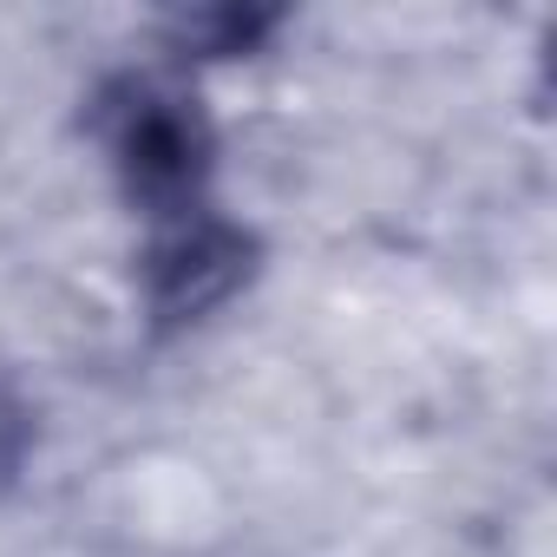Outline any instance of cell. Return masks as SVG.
I'll return each instance as SVG.
<instances>
[{
	"label": "cell",
	"instance_id": "1",
	"mask_svg": "<svg viewBox=\"0 0 557 557\" xmlns=\"http://www.w3.org/2000/svg\"><path fill=\"white\" fill-rule=\"evenodd\" d=\"M112 164L125 171L132 197L164 223L184 210H203V164H210V138L197 125V112L184 106V92L171 86H119L112 99V125H106Z\"/></svg>",
	"mask_w": 557,
	"mask_h": 557
},
{
	"label": "cell",
	"instance_id": "3",
	"mask_svg": "<svg viewBox=\"0 0 557 557\" xmlns=\"http://www.w3.org/2000/svg\"><path fill=\"white\" fill-rule=\"evenodd\" d=\"M21 446H27V420H21V407L8 400V387H0V479L14 472V459H21Z\"/></svg>",
	"mask_w": 557,
	"mask_h": 557
},
{
	"label": "cell",
	"instance_id": "2",
	"mask_svg": "<svg viewBox=\"0 0 557 557\" xmlns=\"http://www.w3.org/2000/svg\"><path fill=\"white\" fill-rule=\"evenodd\" d=\"M243 269H249L243 230L216 223L210 210H184V216H164L151 243V296L164 315H203L243 283Z\"/></svg>",
	"mask_w": 557,
	"mask_h": 557
}]
</instances>
